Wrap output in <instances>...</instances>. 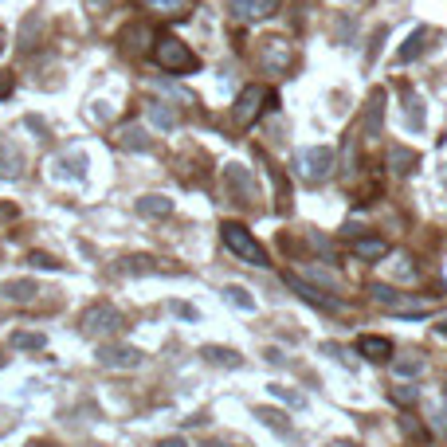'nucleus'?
<instances>
[{
  "instance_id": "12",
  "label": "nucleus",
  "mask_w": 447,
  "mask_h": 447,
  "mask_svg": "<svg viewBox=\"0 0 447 447\" xmlns=\"http://www.w3.org/2000/svg\"><path fill=\"white\" fill-rule=\"evenodd\" d=\"M39 294V287L32 278H12V283H4V298H12V303H32Z\"/></svg>"
},
{
  "instance_id": "19",
  "label": "nucleus",
  "mask_w": 447,
  "mask_h": 447,
  "mask_svg": "<svg viewBox=\"0 0 447 447\" xmlns=\"http://www.w3.org/2000/svg\"><path fill=\"white\" fill-rule=\"evenodd\" d=\"M353 251L361 255V259H385L388 243L385 240H357V243H353Z\"/></svg>"
},
{
  "instance_id": "20",
  "label": "nucleus",
  "mask_w": 447,
  "mask_h": 447,
  "mask_svg": "<svg viewBox=\"0 0 447 447\" xmlns=\"http://www.w3.org/2000/svg\"><path fill=\"white\" fill-rule=\"evenodd\" d=\"M388 165H392L397 173H412V165H416V153H412V149H392V153H388Z\"/></svg>"
},
{
  "instance_id": "4",
  "label": "nucleus",
  "mask_w": 447,
  "mask_h": 447,
  "mask_svg": "<svg viewBox=\"0 0 447 447\" xmlns=\"http://www.w3.org/2000/svg\"><path fill=\"white\" fill-rule=\"evenodd\" d=\"M267 106H275V95L267 86H243V95L236 98V122L240 126H251Z\"/></svg>"
},
{
  "instance_id": "18",
  "label": "nucleus",
  "mask_w": 447,
  "mask_h": 447,
  "mask_svg": "<svg viewBox=\"0 0 447 447\" xmlns=\"http://www.w3.org/2000/svg\"><path fill=\"white\" fill-rule=\"evenodd\" d=\"M149 118H153V126H161V130H173V126H177V110L165 106V102H149Z\"/></svg>"
},
{
  "instance_id": "24",
  "label": "nucleus",
  "mask_w": 447,
  "mask_h": 447,
  "mask_svg": "<svg viewBox=\"0 0 447 447\" xmlns=\"http://www.w3.org/2000/svg\"><path fill=\"white\" fill-rule=\"evenodd\" d=\"M306 275L314 278V283H326V287H338V275H330V271H322V267H306Z\"/></svg>"
},
{
  "instance_id": "26",
  "label": "nucleus",
  "mask_w": 447,
  "mask_h": 447,
  "mask_svg": "<svg viewBox=\"0 0 447 447\" xmlns=\"http://www.w3.org/2000/svg\"><path fill=\"white\" fill-rule=\"evenodd\" d=\"M228 298H231V303H236V306H243V310H251V294H247V290H240V287H228Z\"/></svg>"
},
{
  "instance_id": "11",
  "label": "nucleus",
  "mask_w": 447,
  "mask_h": 447,
  "mask_svg": "<svg viewBox=\"0 0 447 447\" xmlns=\"http://www.w3.org/2000/svg\"><path fill=\"white\" fill-rule=\"evenodd\" d=\"M20 169H24L20 149L12 142H0V177H20Z\"/></svg>"
},
{
  "instance_id": "5",
  "label": "nucleus",
  "mask_w": 447,
  "mask_h": 447,
  "mask_svg": "<svg viewBox=\"0 0 447 447\" xmlns=\"http://www.w3.org/2000/svg\"><path fill=\"white\" fill-rule=\"evenodd\" d=\"M79 326H83V334H118L122 314L114 310V306H106V303H95L83 318H79Z\"/></svg>"
},
{
  "instance_id": "3",
  "label": "nucleus",
  "mask_w": 447,
  "mask_h": 447,
  "mask_svg": "<svg viewBox=\"0 0 447 447\" xmlns=\"http://www.w3.org/2000/svg\"><path fill=\"white\" fill-rule=\"evenodd\" d=\"M153 59H158V67H165V71H196V55L184 48L177 36H161L158 44H153Z\"/></svg>"
},
{
  "instance_id": "8",
  "label": "nucleus",
  "mask_w": 447,
  "mask_h": 447,
  "mask_svg": "<svg viewBox=\"0 0 447 447\" xmlns=\"http://www.w3.org/2000/svg\"><path fill=\"white\" fill-rule=\"evenodd\" d=\"M98 361L106 365V369H133V365L142 361V353L130 350V345H102L98 350Z\"/></svg>"
},
{
  "instance_id": "15",
  "label": "nucleus",
  "mask_w": 447,
  "mask_h": 447,
  "mask_svg": "<svg viewBox=\"0 0 447 447\" xmlns=\"http://www.w3.org/2000/svg\"><path fill=\"white\" fill-rule=\"evenodd\" d=\"M118 145H122V149H149V137H145L142 126H122V130H118Z\"/></svg>"
},
{
  "instance_id": "33",
  "label": "nucleus",
  "mask_w": 447,
  "mask_h": 447,
  "mask_svg": "<svg viewBox=\"0 0 447 447\" xmlns=\"http://www.w3.org/2000/svg\"><path fill=\"white\" fill-rule=\"evenodd\" d=\"M32 447H59V444H44V439H36V444H32Z\"/></svg>"
},
{
  "instance_id": "28",
  "label": "nucleus",
  "mask_w": 447,
  "mask_h": 447,
  "mask_svg": "<svg viewBox=\"0 0 447 447\" xmlns=\"http://www.w3.org/2000/svg\"><path fill=\"white\" fill-rule=\"evenodd\" d=\"M32 267H48V271H55V267H59V263H55V259H51V255H32Z\"/></svg>"
},
{
  "instance_id": "23",
  "label": "nucleus",
  "mask_w": 447,
  "mask_h": 447,
  "mask_svg": "<svg viewBox=\"0 0 447 447\" xmlns=\"http://www.w3.org/2000/svg\"><path fill=\"white\" fill-rule=\"evenodd\" d=\"M205 357H208V361H220V365H240V357H236L231 350H212V345H208Z\"/></svg>"
},
{
  "instance_id": "7",
  "label": "nucleus",
  "mask_w": 447,
  "mask_h": 447,
  "mask_svg": "<svg viewBox=\"0 0 447 447\" xmlns=\"http://www.w3.org/2000/svg\"><path fill=\"white\" fill-rule=\"evenodd\" d=\"M278 8V0H228V12L236 20H263Z\"/></svg>"
},
{
  "instance_id": "14",
  "label": "nucleus",
  "mask_w": 447,
  "mask_h": 447,
  "mask_svg": "<svg viewBox=\"0 0 447 447\" xmlns=\"http://www.w3.org/2000/svg\"><path fill=\"white\" fill-rule=\"evenodd\" d=\"M228 184H231V193H240V196H251L255 193L251 173L243 169V165H228Z\"/></svg>"
},
{
  "instance_id": "21",
  "label": "nucleus",
  "mask_w": 447,
  "mask_h": 447,
  "mask_svg": "<svg viewBox=\"0 0 447 447\" xmlns=\"http://www.w3.org/2000/svg\"><path fill=\"white\" fill-rule=\"evenodd\" d=\"M142 4H149L153 12H165V16H181L189 0H142Z\"/></svg>"
},
{
  "instance_id": "25",
  "label": "nucleus",
  "mask_w": 447,
  "mask_h": 447,
  "mask_svg": "<svg viewBox=\"0 0 447 447\" xmlns=\"http://www.w3.org/2000/svg\"><path fill=\"white\" fill-rule=\"evenodd\" d=\"M259 416H263L271 428H278V432H287V416L283 412H271V408H259Z\"/></svg>"
},
{
  "instance_id": "31",
  "label": "nucleus",
  "mask_w": 447,
  "mask_h": 447,
  "mask_svg": "<svg viewBox=\"0 0 447 447\" xmlns=\"http://www.w3.org/2000/svg\"><path fill=\"white\" fill-rule=\"evenodd\" d=\"M0 220H16V208L12 205H0Z\"/></svg>"
},
{
  "instance_id": "9",
  "label": "nucleus",
  "mask_w": 447,
  "mask_h": 447,
  "mask_svg": "<svg viewBox=\"0 0 447 447\" xmlns=\"http://www.w3.org/2000/svg\"><path fill=\"white\" fill-rule=\"evenodd\" d=\"M428 44H435V32L432 28H416L408 39H404V48L397 51V63H412V59H420L424 51H428Z\"/></svg>"
},
{
  "instance_id": "2",
  "label": "nucleus",
  "mask_w": 447,
  "mask_h": 447,
  "mask_svg": "<svg viewBox=\"0 0 447 447\" xmlns=\"http://www.w3.org/2000/svg\"><path fill=\"white\" fill-rule=\"evenodd\" d=\"M334 165H338V153L330 145H310V149H298V158H294V169L303 181H326Z\"/></svg>"
},
{
  "instance_id": "17",
  "label": "nucleus",
  "mask_w": 447,
  "mask_h": 447,
  "mask_svg": "<svg viewBox=\"0 0 447 447\" xmlns=\"http://www.w3.org/2000/svg\"><path fill=\"white\" fill-rule=\"evenodd\" d=\"M145 39H149V28H145V24H130L126 32H122V48H126V51H142Z\"/></svg>"
},
{
  "instance_id": "32",
  "label": "nucleus",
  "mask_w": 447,
  "mask_h": 447,
  "mask_svg": "<svg viewBox=\"0 0 447 447\" xmlns=\"http://www.w3.org/2000/svg\"><path fill=\"white\" fill-rule=\"evenodd\" d=\"M161 447H184V439H165Z\"/></svg>"
},
{
  "instance_id": "1",
  "label": "nucleus",
  "mask_w": 447,
  "mask_h": 447,
  "mask_svg": "<svg viewBox=\"0 0 447 447\" xmlns=\"http://www.w3.org/2000/svg\"><path fill=\"white\" fill-rule=\"evenodd\" d=\"M220 236H224V243H228V251L231 255H240L243 263H251V267H267V251H263V243L255 240L251 231L243 228V224H224L220 228Z\"/></svg>"
},
{
  "instance_id": "6",
  "label": "nucleus",
  "mask_w": 447,
  "mask_h": 447,
  "mask_svg": "<svg viewBox=\"0 0 447 447\" xmlns=\"http://www.w3.org/2000/svg\"><path fill=\"white\" fill-rule=\"evenodd\" d=\"M290 63H294V51H290L287 39H267L263 44V71L283 75V71H290Z\"/></svg>"
},
{
  "instance_id": "30",
  "label": "nucleus",
  "mask_w": 447,
  "mask_h": 447,
  "mask_svg": "<svg viewBox=\"0 0 447 447\" xmlns=\"http://www.w3.org/2000/svg\"><path fill=\"white\" fill-rule=\"evenodd\" d=\"M106 8H110V0H86V12H106Z\"/></svg>"
},
{
  "instance_id": "34",
  "label": "nucleus",
  "mask_w": 447,
  "mask_h": 447,
  "mask_svg": "<svg viewBox=\"0 0 447 447\" xmlns=\"http://www.w3.org/2000/svg\"><path fill=\"white\" fill-rule=\"evenodd\" d=\"M0 48H4V32H0Z\"/></svg>"
},
{
  "instance_id": "29",
  "label": "nucleus",
  "mask_w": 447,
  "mask_h": 447,
  "mask_svg": "<svg viewBox=\"0 0 447 447\" xmlns=\"http://www.w3.org/2000/svg\"><path fill=\"white\" fill-rule=\"evenodd\" d=\"M420 369H424V361H404V365H397L400 377H412V373H420Z\"/></svg>"
},
{
  "instance_id": "27",
  "label": "nucleus",
  "mask_w": 447,
  "mask_h": 447,
  "mask_svg": "<svg viewBox=\"0 0 447 447\" xmlns=\"http://www.w3.org/2000/svg\"><path fill=\"white\" fill-rule=\"evenodd\" d=\"M12 86H16V75L12 71H0V98L12 95Z\"/></svg>"
},
{
  "instance_id": "22",
  "label": "nucleus",
  "mask_w": 447,
  "mask_h": 447,
  "mask_svg": "<svg viewBox=\"0 0 447 447\" xmlns=\"http://www.w3.org/2000/svg\"><path fill=\"white\" fill-rule=\"evenodd\" d=\"M16 350H44V334H12Z\"/></svg>"
},
{
  "instance_id": "16",
  "label": "nucleus",
  "mask_w": 447,
  "mask_h": 447,
  "mask_svg": "<svg viewBox=\"0 0 447 447\" xmlns=\"http://www.w3.org/2000/svg\"><path fill=\"white\" fill-rule=\"evenodd\" d=\"M137 212H142V216H169L173 200H165V196H142V200H137Z\"/></svg>"
},
{
  "instance_id": "13",
  "label": "nucleus",
  "mask_w": 447,
  "mask_h": 447,
  "mask_svg": "<svg viewBox=\"0 0 447 447\" xmlns=\"http://www.w3.org/2000/svg\"><path fill=\"white\" fill-rule=\"evenodd\" d=\"M357 350H361L369 361H388V357H392V341L388 338H361Z\"/></svg>"
},
{
  "instance_id": "10",
  "label": "nucleus",
  "mask_w": 447,
  "mask_h": 447,
  "mask_svg": "<svg viewBox=\"0 0 447 447\" xmlns=\"http://www.w3.org/2000/svg\"><path fill=\"white\" fill-rule=\"evenodd\" d=\"M385 130V91H373L369 95V110H365V137L373 142Z\"/></svg>"
}]
</instances>
